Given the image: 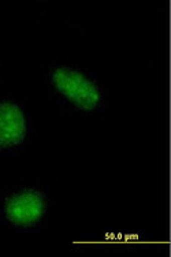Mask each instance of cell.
<instances>
[{
	"mask_svg": "<svg viewBox=\"0 0 171 257\" xmlns=\"http://www.w3.org/2000/svg\"><path fill=\"white\" fill-rule=\"evenodd\" d=\"M41 77L60 108L74 116L93 119L102 116L110 93L92 71L66 59H52L43 67Z\"/></svg>",
	"mask_w": 171,
	"mask_h": 257,
	"instance_id": "1",
	"label": "cell"
},
{
	"mask_svg": "<svg viewBox=\"0 0 171 257\" xmlns=\"http://www.w3.org/2000/svg\"><path fill=\"white\" fill-rule=\"evenodd\" d=\"M54 207L51 190L39 179H22L0 188V220L15 234H37L49 220Z\"/></svg>",
	"mask_w": 171,
	"mask_h": 257,
	"instance_id": "2",
	"label": "cell"
},
{
	"mask_svg": "<svg viewBox=\"0 0 171 257\" xmlns=\"http://www.w3.org/2000/svg\"><path fill=\"white\" fill-rule=\"evenodd\" d=\"M33 120L29 107L11 93L0 96V158H15L29 145Z\"/></svg>",
	"mask_w": 171,
	"mask_h": 257,
	"instance_id": "3",
	"label": "cell"
},
{
	"mask_svg": "<svg viewBox=\"0 0 171 257\" xmlns=\"http://www.w3.org/2000/svg\"><path fill=\"white\" fill-rule=\"evenodd\" d=\"M0 67H2V59H0ZM0 82H2V78H0Z\"/></svg>",
	"mask_w": 171,
	"mask_h": 257,
	"instance_id": "4",
	"label": "cell"
}]
</instances>
